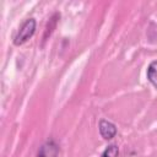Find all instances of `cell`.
<instances>
[{"mask_svg":"<svg viewBox=\"0 0 157 157\" xmlns=\"http://www.w3.org/2000/svg\"><path fill=\"white\" fill-rule=\"evenodd\" d=\"M147 80L157 88V60L152 61L147 67Z\"/></svg>","mask_w":157,"mask_h":157,"instance_id":"obj_4","label":"cell"},{"mask_svg":"<svg viewBox=\"0 0 157 157\" xmlns=\"http://www.w3.org/2000/svg\"><path fill=\"white\" fill-rule=\"evenodd\" d=\"M118 153H119L118 146L117 145H109L103 151V153L101 155V157H118Z\"/></svg>","mask_w":157,"mask_h":157,"instance_id":"obj_5","label":"cell"},{"mask_svg":"<svg viewBox=\"0 0 157 157\" xmlns=\"http://www.w3.org/2000/svg\"><path fill=\"white\" fill-rule=\"evenodd\" d=\"M36 31V20L34 18H27L20 27L17 34L13 38L15 45H21L23 44L27 39H29Z\"/></svg>","mask_w":157,"mask_h":157,"instance_id":"obj_1","label":"cell"},{"mask_svg":"<svg viewBox=\"0 0 157 157\" xmlns=\"http://www.w3.org/2000/svg\"><path fill=\"white\" fill-rule=\"evenodd\" d=\"M58 153H59V146L53 139H50L47 140L40 146L37 157H58Z\"/></svg>","mask_w":157,"mask_h":157,"instance_id":"obj_2","label":"cell"},{"mask_svg":"<svg viewBox=\"0 0 157 157\" xmlns=\"http://www.w3.org/2000/svg\"><path fill=\"white\" fill-rule=\"evenodd\" d=\"M99 132L105 140H110L117 134V126L105 119H101L99 120Z\"/></svg>","mask_w":157,"mask_h":157,"instance_id":"obj_3","label":"cell"}]
</instances>
